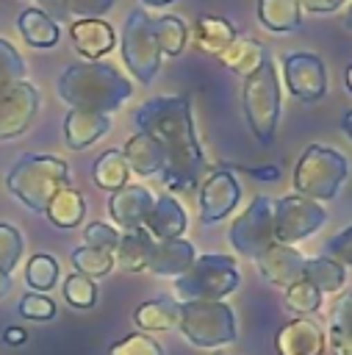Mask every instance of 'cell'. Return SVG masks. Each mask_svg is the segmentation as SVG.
I'll use <instances>...</instances> for the list:
<instances>
[{"instance_id": "obj_1", "label": "cell", "mask_w": 352, "mask_h": 355, "mask_svg": "<svg viewBox=\"0 0 352 355\" xmlns=\"http://www.w3.org/2000/svg\"><path fill=\"white\" fill-rule=\"evenodd\" d=\"M133 122L141 133L152 136L166 164L158 172L164 180V189L169 191H194L200 189V175L205 172V155L197 141L194 116H191V100L188 97H152L144 105L133 111Z\"/></svg>"}, {"instance_id": "obj_2", "label": "cell", "mask_w": 352, "mask_h": 355, "mask_svg": "<svg viewBox=\"0 0 352 355\" xmlns=\"http://www.w3.org/2000/svg\"><path fill=\"white\" fill-rule=\"evenodd\" d=\"M133 94L130 80L105 61H83L72 64L58 78V97L69 108H86L108 114L119 108Z\"/></svg>"}, {"instance_id": "obj_3", "label": "cell", "mask_w": 352, "mask_h": 355, "mask_svg": "<svg viewBox=\"0 0 352 355\" xmlns=\"http://www.w3.org/2000/svg\"><path fill=\"white\" fill-rule=\"evenodd\" d=\"M6 186L33 214H44L50 200L69 186V164L58 155H22L8 169Z\"/></svg>"}, {"instance_id": "obj_4", "label": "cell", "mask_w": 352, "mask_h": 355, "mask_svg": "<svg viewBox=\"0 0 352 355\" xmlns=\"http://www.w3.org/2000/svg\"><path fill=\"white\" fill-rule=\"evenodd\" d=\"M346 175H349V161L344 153L324 144H310L294 166V189L299 197L324 202L338 194Z\"/></svg>"}, {"instance_id": "obj_5", "label": "cell", "mask_w": 352, "mask_h": 355, "mask_svg": "<svg viewBox=\"0 0 352 355\" xmlns=\"http://www.w3.org/2000/svg\"><path fill=\"white\" fill-rule=\"evenodd\" d=\"M244 116L258 144L269 147L280 122V80L272 58H266L258 72L244 78Z\"/></svg>"}, {"instance_id": "obj_6", "label": "cell", "mask_w": 352, "mask_h": 355, "mask_svg": "<svg viewBox=\"0 0 352 355\" xmlns=\"http://www.w3.org/2000/svg\"><path fill=\"white\" fill-rule=\"evenodd\" d=\"M238 286H241V272L236 261L230 255L208 252V255H197L194 266L172 283V291L177 300L194 302V300H222L233 294Z\"/></svg>"}, {"instance_id": "obj_7", "label": "cell", "mask_w": 352, "mask_h": 355, "mask_svg": "<svg viewBox=\"0 0 352 355\" xmlns=\"http://www.w3.org/2000/svg\"><path fill=\"white\" fill-rule=\"evenodd\" d=\"M183 338L194 347H222L236 341V313L222 300H194L180 302V322H177Z\"/></svg>"}, {"instance_id": "obj_8", "label": "cell", "mask_w": 352, "mask_h": 355, "mask_svg": "<svg viewBox=\"0 0 352 355\" xmlns=\"http://www.w3.org/2000/svg\"><path fill=\"white\" fill-rule=\"evenodd\" d=\"M122 61L130 69L136 80L144 86L152 83V78L161 69V50L152 33V17L144 8H133L122 28Z\"/></svg>"}, {"instance_id": "obj_9", "label": "cell", "mask_w": 352, "mask_h": 355, "mask_svg": "<svg viewBox=\"0 0 352 355\" xmlns=\"http://www.w3.org/2000/svg\"><path fill=\"white\" fill-rule=\"evenodd\" d=\"M272 219H274V200L272 197H255L247 211H241L230 230H227V241L233 244V250L244 258H258L266 247L274 244V233H272Z\"/></svg>"}, {"instance_id": "obj_10", "label": "cell", "mask_w": 352, "mask_h": 355, "mask_svg": "<svg viewBox=\"0 0 352 355\" xmlns=\"http://www.w3.org/2000/svg\"><path fill=\"white\" fill-rule=\"evenodd\" d=\"M327 222V211L322 202H313L299 194H288L274 200V219H272V233L274 241L280 244H297L316 233Z\"/></svg>"}, {"instance_id": "obj_11", "label": "cell", "mask_w": 352, "mask_h": 355, "mask_svg": "<svg viewBox=\"0 0 352 355\" xmlns=\"http://www.w3.org/2000/svg\"><path fill=\"white\" fill-rule=\"evenodd\" d=\"M39 103H42V94L28 80L0 89V141L25 133L33 116L39 114Z\"/></svg>"}, {"instance_id": "obj_12", "label": "cell", "mask_w": 352, "mask_h": 355, "mask_svg": "<svg viewBox=\"0 0 352 355\" xmlns=\"http://www.w3.org/2000/svg\"><path fill=\"white\" fill-rule=\"evenodd\" d=\"M283 78L288 92L302 103H316L327 92L324 61L313 53H288L283 58Z\"/></svg>"}, {"instance_id": "obj_13", "label": "cell", "mask_w": 352, "mask_h": 355, "mask_svg": "<svg viewBox=\"0 0 352 355\" xmlns=\"http://www.w3.org/2000/svg\"><path fill=\"white\" fill-rule=\"evenodd\" d=\"M241 200V183L230 169H213L200 183V219L205 225L219 222L236 211Z\"/></svg>"}, {"instance_id": "obj_14", "label": "cell", "mask_w": 352, "mask_h": 355, "mask_svg": "<svg viewBox=\"0 0 352 355\" xmlns=\"http://www.w3.org/2000/svg\"><path fill=\"white\" fill-rule=\"evenodd\" d=\"M261 275L280 288H288L294 283L302 280V269H305V255L297 252L291 244H280L274 241L272 247H266L258 258H255Z\"/></svg>"}, {"instance_id": "obj_15", "label": "cell", "mask_w": 352, "mask_h": 355, "mask_svg": "<svg viewBox=\"0 0 352 355\" xmlns=\"http://www.w3.org/2000/svg\"><path fill=\"white\" fill-rule=\"evenodd\" d=\"M152 205H155L152 191L139 183H130V186H122L119 191H111L108 214L122 230H133V227H144Z\"/></svg>"}, {"instance_id": "obj_16", "label": "cell", "mask_w": 352, "mask_h": 355, "mask_svg": "<svg viewBox=\"0 0 352 355\" xmlns=\"http://www.w3.org/2000/svg\"><path fill=\"white\" fill-rule=\"evenodd\" d=\"M324 330L319 322L308 316H297L285 322L274 336L277 355H322L324 352Z\"/></svg>"}, {"instance_id": "obj_17", "label": "cell", "mask_w": 352, "mask_h": 355, "mask_svg": "<svg viewBox=\"0 0 352 355\" xmlns=\"http://www.w3.org/2000/svg\"><path fill=\"white\" fill-rule=\"evenodd\" d=\"M197 261V250L191 241L186 239H155L150 261H147V272L158 275V277H180L186 275Z\"/></svg>"}, {"instance_id": "obj_18", "label": "cell", "mask_w": 352, "mask_h": 355, "mask_svg": "<svg viewBox=\"0 0 352 355\" xmlns=\"http://www.w3.org/2000/svg\"><path fill=\"white\" fill-rule=\"evenodd\" d=\"M111 130L108 114L86 111V108H69L64 116V141L69 150H86L97 139H103Z\"/></svg>"}, {"instance_id": "obj_19", "label": "cell", "mask_w": 352, "mask_h": 355, "mask_svg": "<svg viewBox=\"0 0 352 355\" xmlns=\"http://www.w3.org/2000/svg\"><path fill=\"white\" fill-rule=\"evenodd\" d=\"M69 39H72V47L86 55L89 61H100V55L111 53L116 47V33L108 22H103L100 17L94 19H78L72 22L69 28Z\"/></svg>"}, {"instance_id": "obj_20", "label": "cell", "mask_w": 352, "mask_h": 355, "mask_svg": "<svg viewBox=\"0 0 352 355\" xmlns=\"http://www.w3.org/2000/svg\"><path fill=\"white\" fill-rule=\"evenodd\" d=\"M122 155H125L130 172H136V175H141V178L158 175V172L164 169V164H166V155H164L161 144H158L152 136L141 133V130H136V133L125 141Z\"/></svg>"}, {"instance_id": "obj_21", "label": "cell", "mask_w": 352, "mask_h": 355, "mask_svg": "<svg viewBox=\"0 0 352 355\" xmlns=\"http://www.w3.org/2000/svg\"><path fill=\"white\" fill-rule=\"evenodd\" d=\"M216 58H219L230 72H236L238 78H249L252 72L261 69V64L269 58V53H266V47H263L258 39L236 36Z\"/></svg>"}, {"instance_id": "obj_22", "label": "cell", "mask_w": 352, "mask_h": 355, "mask_svg": "<svg viewBox=\"0 0 352 355\" xmlns=\"http://www.w3.org/2000/svg\"><path fill=\"white\" fill-rule=\"evenodd\" d=\"M144 227L152 233V239H180V233H186V211L172 194H161L155 197Z\"/></svg>"}, {"instance_id": "obj_23", "label": "cell", "mask_w": 352, "mask_h": 355, "mask_svg": "<svg viewBox=\"0 0 352 355\" xmlns=\"http://www.w3.org/2000/svg\"><path fill=\"white\" fill-rule=\"evenodd\" d=\"M152 244H155V239L147 227L122 230L116 239V247H114V261H119V266L127 272H141V269H147Z\"/></svg>"}, {"instance_id": "obj_24", "label": "cell", "mask_w": 352, "mask_h": 355, "mask_svg": "<svg viewBox=\"0 0 352 355\" xmlns=\"http://www.w3.org/2000/svg\"><path fill=\"white\" fill-rule=\"evenodd\" d=\"M133 322L144 330V333H164L177 327L180 322V302L169 300V297H158L150 302H141L133 311Z\"/></svg>"}, {"instance_id": "obj_25", "label": "cell", "mask_w": 352, "mask_h": 355, "mask_svg": "<svg viewBox=\"0 0 352 355\" xmlns=\"http://www.w3.org/2000/svg\"><path fill=\"white\" fill-rule=\"evenodd\" d=\"M324 341L330 344L333 355H352V288L344 291L333 305Z\"/></svg>"}, {"instance_id": "obj_26", "label": "cell", "mask_w": 352, "mask_h": 355, "mask_svg": "<svg viewBox=\"0 0 352 355\" xmlns=\"http://www.w3.org/2000/svg\"><path fill=\"white\" fill-rule=\"evenodd\" d=\"M17 28L30 47H53L61 39L58 25L53 22V17L44 8H25L17 19Z\"/></svg>"}, {"instance_id": "obj_27", "label": "cell", "mask_w": 352, "mask_h": 355, "mask_svg": "<svg viewBox=\"0 0 352 355\" xmlns=\"http://www.w3.org/2000/svg\"><path fill=\"white\" fill-rule=\"evenodd\" d=\"M258 19L277 33L297 31L302 25V6L299 0H258Z\"/></svg>"}, {"instance_id": "obj_28", "label": "cell", "mask_w": 352, "mask_h": 355, "mask_svg": "<svg viewBox=\"0 0 352 355\" xmlns=\"http://www.w3.org/2000/svg\"><path fill=\"white\" fill-rule=\"evenodd\" d=\"M44 214H47V219H50L55 227L69 230V227H78V225L83 222V216H86V200H83V194H80L78 189L67 186V189H61V191L50 200V205H47Z\"/></svg>"}, {"instance_id": "obj_29", "label": "cell", "mask_w": 352, "mask_h": 355, "mask_svg": "<svg viewBox=\"0 0 352 355\" xmlns=\"http://www.w3.org/2000/svg\"><path fill=\"white\" fill-rule=\"evenodd\" d=\"M302 280H308L310 286H316L322 294H333L341 291L346 283V266L333 261V258H305V269H302Z\"/></svg>"}, {"instance_id": "obj_30", "label": "cell", "mask_w": 352, "mask_h": 355, "mask_svg": "<svg viewBox=\"0 0 352 355\" xmlns=\"http://www.w3.org/2000/svg\"><path fill=\"white\" fill-rule=\"evenodd\" d=\"M236 36H238L236 28H233L227 19H222V17L202 14V17L194 22V39H197V44H200L205 53H211V55H219Z\"/></svg>"}, {"instance_id": "obj_31", "label": "cell", "mask_w": 352, "mask_h": 355, "mask_svg": "<svg viewBox=\"0 0 352 355\" xmlns=\"http://www.w3.org/2000/svg\"><path fill=\"white\" fill-rule=\"evenodd\" d=\"M127 175H130V166H127L122 150H105L103 155L94 158L91 180H94L100 189L119 191L122 186H127Z\"/></svg>"}, {"instance_id": "obj_32", "label": "cell", "mask_w": 352, "mask_h": 355, "mask_svg": "<svg viewBox=\"0 0 352 355\" xmlns=\"http://www.w3.org/2000/svg\"><path fill=\"white\" fill-rule=\"evenodd\" d=\"M152 33H155V42H158V50H161V58H175L183 53L186 42H188V31H186V22L180 17H158L152 19Z\"/></svg>"}, {"instance_id": "obj_33", "label": "cell", "mask_w": 352, "mask_h": 355, "mask_svg": "<svg viewBox=\"0 0 352 355\" xmlns=\"http://www.w3.org/2000/svg\"><path fill=\"white\" fill-rule=\"evenodd\" d=\"M72 266L78 275H86V277H105L111 269H114V252L111 250H97V247H75L72 255H69Z\"/></svg>"}, {"instance_id": "obj_34", "label": "cell", "mask_w": 352, "mask_h": 355, "mask_svg": "<svg viewBox=\"0 0 352 355\" xmlns=\"http://www.w3.org/2000/svg\"><path fill=\"white\" fill-rule=\"evenodd\" d=\"M58 280V261L47 252H36L25 266V283L30 291H47Z\"/></svg>"}, {"instance_id": "obj_35", "label": "cell", "mask_w": 352, "mask_h": 355, "mask_svg": "<svg viewBox=\"0 0 352 355\" xmlns=\"http://www.w3.org/2000/svg\"><path fill=\"white\" fill-rule=\"evenodd\" d=\"M322 291L316 286H310L308 280H299L294 286L285 288V308L294 311L297 316H308V313H316L322 308Z\"/></svg>"}, {"instance_id": "obj_36", "label": "cell", "mask_w": 352, "mask_h": 355, "mask_svg": "<svg viewBox=\"0 0 352 355\" xmlns=\"http://www.w3.org/2000/svg\"><path fill=\"white\" fill-rule=\"evenodd\" d=\"M61 291H64V300L72 308H80V311H86V308H91L97 302V283L91 277H86V275H78V272H72L64 280Z\"/></svg>"}, {"instance_id": "obj_37", "label": "cell", "mask_w": 352, "mask_h": 355, "mask_svg": "<svg viewBox=\"0 0 352 355\" xmlns=\"http://www.w3.org/2000/svg\"><path fill=\"white\" fill-rule=\"evenodd\" d=\"M25 75H28V69H25V61H22L19 50L11 42L0 39V89L22 83Z\"/></svg>"}, {"instance_id": "obj_38", "label": "cell", "mask_w": 352, "mask_h": 355, "mask_svg": "<svg viewBox=\"0 0 352 355\" xmlns=\"http://www.w3.org/2000/svg\"><path fill=\"white\" fill-rule=\"evenodd\" d=\"M22 255V236L14 225L0 222V272L11 275Z\"/></svg>"}, {"instance_id": "obj_39", "label": "cell", "mask_w": 352, "mask_h": 355, "mask_svg": "<svg viewBox=\"0 0 352 355\" xmlns=\"http://www.w3.org/2000/svg\"><path fill=\"white\" fill-rule=\"evenodd\" d=\"M108 355H164L161 344L144 333H130L108 347Z\"/></svg>"}, {"instance_id": "obj_40", "label": "cell", "mask_w": 352, "mask_h": 355, "mask_svg": "<svg viewBox=\"0 0 352 355\" xmlns=\"http://www.w3.org/2000/svg\"><path fill=\"white\" fill-rule=\"evenodd\" d=\"M19 316L33 319V322H47L55 316V302L42 291H28L19 300Z\"/></svg>"}, {"instance_id": "obj_41", "label": "cell", "mask_w": 352, "mask_h": 355, "mask_svg": "<svg viewBox=\"0 0 352 355\" xmlns=\"http://www.w3.org/2000/svg\"><path fill=\"white\" fill-rule=\"evenodd\" d=\"M116 239H119V230L105 225V222H91L86 230H83V244L86 247H97V250H111L116 247Z\"/></svg>"}, {"instance_id": "obj_42", "label": "cell", "mask_w": 352, "mask_h": 355, "mask_svg": "<svg viewBox=\"0 0 352 355\" xmlns=\"http://www.w3.org/2000/svg\"><path fill=\"white\" fill-rule=\"evenodd\" d=\"M324 258H333L338 263H352V225L344 227L341 233H335L327 244H324Z\"/></svg>"}, {"instance_id": "obj_43", "label": "cell", "mask_w": 352, "mask_h": 355, "mask_svg": "<svg viewBox=\"0 0 352 355\" xmlns=\"http://www.w3.org/2000/svg\"><path fill=\"white\" fill-rule=\"evenodd\" d=\"M111 6L114 0H64V14H72L78 19H94Z\"/></svg>"}, {"instance_id": "obj_44", "label": "cell", "mask_w": 352, "mask_h": 355, "mask_svg": "<svg viewBox=\"0 0 352 355\" xmlns=\"http://www.w3.org/2000/svg\"><path fill=\"white\" fill-rule=\"evenodd\" d=\"M344 3H346V0H299V6H302L305 11H310V14H333V11H338Z\"/></svg>"}, {"instance_id": "obj_45", "label": "cell", "mask_w": 352, "mask_h": 355, "mask_svg": "<svg viewBox=\"0 0 352 355\" xmlns=\"http://www.w3.org/2000/svg\"><path fill=\"white\" fill-rule=\"evenodd\" d=\"M25 338H28V333H25L22 327H6V330H3V341H6L8 347H19V344H25Z\"/></svg>"}, {"instance_id": "obj_46", "label": "cell", "mask_w": 352, "mask_h": 355, "mask_svg": "<svg viewBox=\"0 0 352 355\" xmlns=\"http://www.w3.org/2000/svg\"><path fill=\"white\" fill-rule=\"evenodd\" d=\"M244 172H249L252 178H261V180H277L280 178V166H266V169H252V166H238Z\"/></svg>"}, {"instance_id": "obj_47", "label": "cell", "mask_w": 352, "mask_h": 355, "mask_svg": "<svg viewBox=\"0 0 352 355\" xmlns=\"http://www.w3.org/2000/svg\"><path fill=\"white\" fill-rule=\"evenodd\" d=\"M338 125H341V130H344V133L349 136V141H352V108H349V111L341 116V122H338Z\"/></svg>"}, {"instance_id": "obj_48", "label": "cell", "mask_w": 352, "mask_h": 355, "mask_svg": "<svg viewBox=\"0 0 352 355\" xmlns=\"http://www.w3.org/2000/svg\"><path fill=\"white\" fill-rule=\"evenodd\" d=\"M11 288V275H6V272H0V300L6 297V291Z\"/></svg>"}, {"instance_id": "obj_49", "label": "cell", "mask_w": 352, "mask_h": 355, "mask_svg": "<svg viewBox=\"0 0 352 355\" xmlns=\"http://www.w3.org/2000/svg\"><path fill=\"white\" fill-rule=\"evenodd\" d=\"M141 3H144V6H155V8H158V6H169V3H175V0H141Z\"/></svg>"}, {"instance_id": "obj_50", "label": "cell", "mask_w": 352, "mask_h": 355, "mask_svg": "<svg viewBox=\"0 0 352 355\" xmlns=\"http://www.w3.org/2000/svg\"><path fill=\"white\" fill-rule=\"evenodd\" d=\"M344 28H349V31H352V6H349V11L344 14Z\"/></svg>"}, {"instance_id": "obj_51", "label": "cell", "mask_w": 352, "mask_h": 355, "mask_svg": "<svg viewBox=\"0 0 352 355\" xmlns=\"http://www.w3.org/2000/svg\"><path fill=\"white\" fill-rule=\"evenodd\" d=\"M344 80H346V89L352 92V64H349V69H346V75H344Z\"/></svg>"}, {"instance_id": "obj_52", "label": "cell", "mask_w": 352, "mask_h": 355, "mask_svg": "<svg viewBox=\"0 0 352 355\" xmlns=\"http://www.w3.org/2000/svg\"><path fill=\"white\" fill-rule=\"evenodd\" d=\"M53 3H61V6H64V0H53Z\"/></svg>"}]
</instances>
